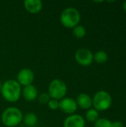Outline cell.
I'll list each match as a JSON object with an SVG mask.
<instances>
[{
	"label": "cell",
	"mask_w": 126,
	"mask_h": 127,
	"mask_svg": "<svg viewBox=\"0 0 126 127\" xmlns=\"http://www.w3.org/2000/svg\"><path fill=\"white\" fill-rule=\"evenodd\" d=\"M111 127H123V124L121 121H114L112 122Z\"/></svg>",
	"instance_id": "obj_20"
},
{
	"label": "cell",
	"mask_w": 126,
	"mask_h": 127,
	"mask_svg": "<svg viewBox=\"0 0 126 127\" xmlns=\"http://www.w3.org/2000/svg\"><path fill=\"white\" fill-rule=\"evenodd\" d=\"M85 119L79 115L73 114L69 115L64 121L63 127H85Z\"/></svg>",
	"instance_id": "obj_9"
},
{
	"label": "cell",
	"mask_w": 126,
	"mask_h": 127,
	"mask_svg": "<svg viewBox=\"0 0 126 127\" xmlns=\"http://www.w3.org/2000/svg\"><path fill=\"white\" fill-rule=\"evenodd\" d=\"M1 93L4 99L7 101L16 103L22 95V88L16 80H8L2 84Z\"/></svg>",
	"instance_id": "obj_1"
},
{
	"label": "cell",
	"mask_w": 126,
	"mask_h": 127,
	"mask_svg": "<svg viewBox=\"0 0 126 127\" xmlns=\"http://www.w3.org/2000/svg\"><path fill=\"white\" fill-rule=\"evenodd\" d=\"M123 7V9H124V10H125V11L126 12V1H124Z\"/></svg>",
	"instance_id": "obj_21"
},
{
	"label": "cell",
	"mask_w": 126,
	"mask_h": 127,
	"mask_svg": "<svg viewBox=\"0 0 126 127\" xmlns=\"http://www.w3.org/2000/svg\"><path fill=\"white\" fill-rule=\"evenodd\" d=\"M48 106L51 110H56L59 107V100L50 99V101L48 103Z\"/></svg>",
	"instance_id": "obj_19"
},
{
	"label": "cell",
	"mask_w": 126,
	"mask_h": 127,
	"mask_svg": "<svg viewBox=\"0 0 126 127\" xmlns=\"http://www.w3.org/2000/svg\"><path fill=\"white\" fill-rule=\"evenodd\" d=\"M93 106L98 112L108 110L112 104V98L111 95L103 90L97 92L92 99Z\"/></svg>",
	"instance_id": "obj_4"
},
{
	"label": "cell",
	"mask_w": 126,
	"mask_h": 127,
	"mask_svg": "<svg viewBox=\"0 0 126 127\" xmlns=\"http://www.w3.org/2000/svg\"><path fill=\"white\" fill-rule=\"evenodd\" d=\"M73 34L77 39H82L86 35V29L84 26L78 25L73 28Z\"/></svg>",
	"instance_id": "obj_16"
},
{
	"label": "cell",
	"mask_w": 126,
	"mask_h": 127,
	"mask_svg": "<svg viewBox=\"0 0 126 127\" xmlns=\"http://www.w3.org/2000/svg\"><path fill=\"white\" fill-rule=\"evenodd\" d=\"M112 122L107 118H99L94 124V127H111Z\"/></svg>",
	"instance_id": "obj_17"
},
{
	"label": "cell",
	"mask_w": 126,
	"mask_h": 127,
	"mask_svg": "<svg viewBox=\"0 0 126 127\" xmlns=\"http://www.w3.org/2000/svg\"><path fill=\"white\" fill-rule=\"evenodd\" d=\"M76 102L77 103V106H79L82 109L88 110L93 106L92 98L90 97L89 95H88L86 93L79 94L76 97Z\"/></svg>",
	"instance_id": "obj_12"
},
{
	"label": "cell",
	"mask_w": 126,
	"mask_h": 127,
	"mask_svg": "<svg viewBox=\"0 0 126 127\" xmlns=\"http://www.w3.org/2000/svg\"><path fill=\"white\" fill-rule=\"evenodd\" d=\"M22 121L26 127H33L37 124L38 118L33 112H27L23 116Z\"/></svg>",
	"instance_id": "obj_13"
},
{
	"label": "cell",
	"mask_w": 126,
	"mask_h": 127,
	"mask_svg": "<svg viewBox=\"0 0 126 127\" xmlns=\"http://www.w3.org/2000/svg\"><path fill=\"white\" fill-rule=\"evenodd\" d=\"M85 118L89 122H96L99 119V112L95 109H89L85 113Z\"/></svg>",
	"instance_id": "obj_15"
},
{
	"label": "cell",
	"mask_w": 126,
	"mask_h": 127,
	"mask_svg": "<svg viewBox=\"0 0 126 127\" xmlns=\"http://www.w3.org/2000/svg\"><path fill=\"white\" fill-rule=\"evenodd\" d=\"M67 92V86L62 80L54 79L49 84L48 95L51 99L60 100L65 97Z\"/></svg>",
	"instance_id": "obj_5"
},
{
	"label": "cell",
	"mask_w": 126,
	"mask_h": 127,
	"mask_svg": "<svg viewBox=\"0 0 126 127\" xmlns=\"http://www.w3.org/2000/svg\"><path fill=\"white\" fill-rule=\"evenodd\" d=\"M1 86H2V84L0 83V92H1Z\"/></svg>",
	"instance_id": "obj_22"
},
{
	"label": "cell",
	"mask_w": 126,
	"mask_h": 127,
	"mask_svg": "<svg viewBox=\"0 0 126 127\" xmlns=\"http://www.w3.org/2000/svg\"><path fill=\"white\" fill-rule=\"evenodd\" d=\"M22 95L25 100L32 102L38 97V91L35 86L29 85L22 89Z\"/></svg>",
	"instance_id": "obj_11"
},
{
	"label": "cell",
	"mask_w": 126,
	"mask_h": 127,
	"mask_svg": "<svg viewBox=\"0 0 126 127\" xmlns=\"http://www.w3.org/2000/svg\"><path fill=\"white\" fill-rule=\"evenodd\" d=\"M24 7L28 13L36 14L42 10L43 4L40 0H25L24 1Z\"/></svg>",
	"instance_id": "obj_10"
},
{
	"label": "cell",
	"mask_w": 126,
	"mask_h": 127,
	"mask_svg": "<svg viewBox=\"0 0 126 127\" xmlns=\"http://www.w3.org/2000/svg\"><path fill=\"white\" fill-rule=\"evenodd\" d=\"M50 100V97L48 95V93L46 92L42 93L38 96V100L41 104H48Z\"/></svg>",
	"instance_id": "obj_18"
},
{
	"label": "cell",
	"mask_w": 126,
	"mask_h": 127,
	"mask_svg": "<svg viewBox=\"0 0 126 127\" xmlns=\"http://www.w3.org/2000/svg\"><path fill=\"white\" fill-rule=\"evenodd\" d=\"M34 80V74L33 71L30 68H25L20 70L17 74V82L20 84V86H27L29 85H32Z\"/></svg>",
	"instance_id": "obj_8"
},
{
	"label": "cell",
	"mask_w": 126,
	"mask_h": 127,
	"mask_svg": "<svg viewBox=\"0 0 126 127\" xmlns=\"http://www.w3.org/2000/svg\"><path fill=\"white\" fill-rule=\"evenodd\" d=\"M80 20V13L75 7H67L62 10L60 15V22L67 28H74L79 25Z\"/></svg>",
	"instance_id": "obj_2"
},
{
	"label": "cell",
	"mask_w": 126,
	"mask_h": 127,
	"mask_svg": "<svg viewBox=\"0 0 126 127\" xmlns=\"http://www.w3.org/2000/svg\"><path fill=\"white\" fill-rule=\"evenodd\" d=\"M78 106L76 100L71 97H64L59 100V109L67 115H73L77 110Z\"/></svg>",
	"instance_id": "obj_7"
},
{
	"label": "cell",
	"mask_w": 126,
	"mask_h": 127,
	"mask_svg": "<svg viewBox=\"0 0 126 127\" xmlns=\"http://www.w3.org/2000/svg\"><path fill=\"white\" fill-rule=\"evenodd\" d=\"M75 60L82 66H89L94 61V54L88 48H81L75 53Z\"/></svg>",
	"instance_id": "obj_6"
},
{
	"label": "cell",
	"mask_w": 126,
	"mask_h": 127,
	"mask_svg": "<svg viewBox=\"0 0 126 127\" xmlns=\"http://www.w3.org/2000/svg\"><path fill=\"white\" fill-rule=\"evenodd\" d=\"M108 59V54L103 51H99L94 54V60L100 64H102L107 62Z\"/></svg>",
	"instance_id": "obj_14"
},
{
	"label": "cell",
	"mask_w": 126,
	"mask_h": 127,
	"mask_svg": "<svg viewBox=\"0 0 126 127\" xmlns=\"http://www.w3.org/2000/svg\"><path fill=\"white\" fill-rule=\"evenodd\" d=\"M22 112L16 107H9L1 115V121L7 127H17L22 121Z\"/></svg>",
	"instance_id": "obj_3"
}]
</instances>
